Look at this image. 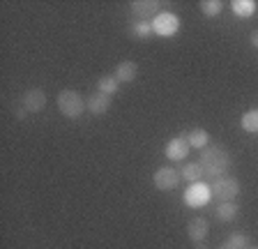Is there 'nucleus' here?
<instances>
[{
  "label": "nucleus",
  "instance_id": "f257e3e1",
  "mask_svg": "<svg viewBox=\"0 0 258 249\" xmlns=\"http://www.w3.org/2000/svg\"><path fill=\"white\" fill-rule=\"evenodd\" d=\"M199 164L203 166L205 175H217V178H221V175H226V171L231 168V157H228V152H226L224 148L210 146V148H203Z\"/></svg>",
  "mask_w": 258,
  "mask_h": 249
},
{
  "label": "nucleus",
  "instance_id": "f03ea898",
  "mask_svg": "<svg viewBox=\"0 0 258 249\" xmlns=\"http://www.w3.org/2000/svg\"><path fill=\"white\" fill-rule=\"evenodd\" d=\"M58 108L64 118H79L88 108V102L76 90H62L58 95Z\"/></svg>",
  "mask_w": 258,
  "mask_h": 249
},
{
  "label": "nucleus",
  "instance_id": "7ed1b4c3",
  "mask_svg": "<svg viewBox=\"0 0 258 249\" xmlns=\"http://www.w3.org/2000/svg\"><path fill=\"white\" fill-rule=\"evenodd\" d=\"M210 190H212V196H215V199H219L221 203H226V201L237 199V194H240V182H237L235 178H231V175H221V178H217L215 182L210 184Z\"/></svg>",
  "mask_w": 258,
  "mask_h": 249
},
{
  "label": "nucleus",
  "instance_id": "20e7f679",
  "mask_svg": "<svg viewBox=\"0 0 258 249\" xmlns=\"http://www.w3.org/2000/svg\"><path fill=\"white\" fill-rule=\"evenodd\" d=\"M180 30V19L173 12H161L159 17H155L152 21V33L161 35V37H171Z\"/></svg>",
  "mask_w": 258,
  "mask_h": 249
},
{
  "label": "nucleus",
  "instance_id": "39448f33",
  "mask_svg": "<svg viewBox=\"0 0 258 249\" xmlns=\"http://www.w3.org/2000/svg\"><path fill=\"white\" fill-rule=\"evenodd\" d=\"M182 180V173L177 171V168H171V166H164L159 168L155 175H152V182H155L157 190L161 192H168V190H175L177 184Z\"/></svg>",
  "mask_w": 258,
  "mask_h": 249
},
{
  "label": "nucleus",
  "instance_id": "423d86ee",
  "mask_svg": "<svg viewBox=\"0 0 258 249\" xmlns=\"http://www.w3.org/2000/svg\"><path fill=\"white\" fill-rule=\"evenodd\" d=\"M210 199H212V190L205 182H194L187 190V194H184V203L189 208H203Z\"/></svg>",
  "mask_w": 258,
  "mask_h": 249
},
{
  "label": "nucleus",
  "instance_id": "0eeeda50",
  "mask_svg": "<svg viewBox=\"0 0 258 249\" xmlns=\"http://www.w3.org/2000/svg\"><path fill=\"white\" fill-rule=\"evenodd\" d=\"M159 3L157 0H134L132 3V14H134L139 21H155V17H159Z\"/></svg>",
  "mask_w": 258,
  "mask_h": 249
},
{
  "label": "nucleus",
  "instance_id": "6e6552de",
  "mask_svg": "<svg viewBox=\"0 0 258 249\" xmlns=\"http://www.w3.org/2000/svg\"><path fill=\"white\" fill-rule=\"evenodd\" d=\"M21 102L28 113H39V111H44V106H46V92H44L42 88H30V90L23 95Z\"/></svg>",
  "mask_w": 258,
  "mask_h": 249
},
{
  "label": "nucleus",
  "instance_id": "1a4fd4ad",
  "mask_svg": "<svg viewBox=\"0 0 258 249\" xmlns=\"http://www.w3.org/2000/svg\"><path fill=\"white\" fill-rule=\"evenodd\" d=\"M189 155V143H187V136L180 134L175 136V139H171V141L166 143V157L173 159V162H180V159H184Z\"/></svg>",
  "mask_w": 258,
  "mask_h": 249
},
{
  "label": "nucleus",
  "instance_id": "9d476101",
  "mask_svg": "<svg viewBox=\"0 0 258 249\" xmlns=\"http://www.w3.org/2000/svg\"><path fill=\"white\" fill-rule=\"evenodd\" d=\"M208 231H210V224H208L205 217H194L191 222L187 224V235H189V240H191L194 244L203 242V240L208 238Z\"/></svg>",
  "mask_w": 258,
  "mask_h": 249
},
{
  "label": "nucleus",
  "instance_id": "9b49d317",
  "mask_svg": "<svg viewBox=\"0 0 258 249\" xmlns=\"http://www.w3.org/2000/svg\"><path fill=\"white\" fill-rule=\"evenodd\" d=\"M139 74V65H136L134 60H122L118 67H115V79L118 83H132Z\"/></svg>",
  "mask_w": 258,
  "mask_h": 249
},
{
  "label": "nucleus",
  "instance_id": "f8f14e48",
  "mask_svg": "<svg viewBox=\"0 0 258 249\" xmlns=\"http://www.w3.org/2000/svg\"><path fill=\"white\" fill-rule=\"evenodd\" d=\"M111 108V97L104 95V92H95L90 99H88V111L92 115H104Z\"/></svg>",
  "mask_w": 258,
  "mask_h": 249
},
{
  "label": "nucleus",
  "instance_id": "ddd939ff",
  "mask_svg": "<svg viewBox=\"0 0 258 249\" xmlns=\"http://www.w3.org/2000/svg\"><path fill=\"white\" fill-rule=\"evenodd\" d=\"M231 10L235 17L249 19V17H253V12H256V3H253V0H233Z\"/></svg>",
  "mask_w": 258,
  "mask_h": 249
},
{
  "label": "nucleus",
  "instance_id": "4468645a",
  "mask_svg": "<svg viewBox=\"0 0 258 249\" xmlns=\"http://www.w3.org/2000/svg\"><path fill=\"white\" fill-rule=\"evenodd\" d=\"M180 173H182V178L187 180V182L194 184V182H201V178L205 175V171H203V166H201L199 162H187Z\"/></svg>",
  "mask_w": 258,
  "mask_h": 249
},
{
  "label": "nucleus",
  "instance_id": "2eb2a0df",
  "mask_svg": "<svg viewBox=\"0 0 258 249\" xmlns=\"http://www.w3.org/2000/svg\"><path fill=\"white\" fill-rule=\"evenodd\" d=\"M237 203L235 201H226V203H219V208H217V219L219 222H233L237 217Z\"/></svg>",
  "mask_w": 258,
  "mask_h": 249
},
{
  "label": "nucleus",
  "instance_id": "dca6fc26",
  "mask_svg": "<svg viewBox=\"0 0 258 249\" xmlns=\"http://www.w3.org/2000/svg\"><path fill=\"white\" fill-rule=\"evenodd\" d=\"M208 141H210V134L205 130H191L187 134L189 148H199V150H203V148L208 146Z\"/></svg>",
  "mask_w": 258,
  "mask_h": 249
},
{
  "label": "nucleus",
  "instance_id": "f3484780",
  "mask_svg": "<svg viewBox=\"0 0 258 249\" xmlns=\"http://www.w3.org/2000/svg\"><path fill=\"white\" fill-rule=\"evenodd\" d=\"M97 92H104V95L113 97V95L118 92V79H115V76H102V79L97 81Z\"/></svg>",
  "mask_w": 258,
  "mask_h": 249
},
{
  "label": "nucleus",
  "instance_id": "a211bd4d",
  "mask_svg": "<svg viewBox=\"0 0 258 249\" xmlns=\"http://www.w3.org/2000/svg\"><path fill=\"white\" fill-rule=\"evenodd\" d=\"M242 130L249 132V134H256L258 132V108L247 111V113L242 115Z\"/></svg>",
  "mask_w": 258,
  "mask_h": 249
},
{
  "label": "nucleus",
  "instance_id": "6ab92c4d",
  "mask_svg": "<svg viewBox=\"0 0 258 249\" xmlns=\"http://www.w3.org/2000/svg\"><path fill=\"white\" fill-rule=\"evenodd\" d=\"M247 244H249V240H247V235H244V233H233L231 238L226 240L219 249H244Z\"/></svg>",
  "mask_w": 258,
  "mask_h": 249
},
{
  "label": "nucleus",
  "instance_id": "aec40b11",
  "mask_svg": "<svg viewBox=\"0 0 258 249\" xmlns=\"http://www.w3.org/2000/svg\"><path fill=\"white\" fill-rule=\"evenodd\" d=\"M221 7L224 5H221L219 0H203V3H201V10H203L205 17H217L221 12Z\"/></svg>",
  "mask_w": 258,
  "mask_h": 249
},
{
  "label": "nucleus",
  "instance_id": "412c9836",
  "mask_svg": "<svg viewBox=\"0 0 258 249\" xmlns=\"http://www.w3.org/2000/svg\"><path fill=\"white\" fill-rule=\"evenodd\" d=\"M132 33H134L139 39L150 37V33H152V23H150V21H139L134 28H132Z\"/></svg>",
  "mask_w": 258,
  "mask_h": 249
},
{
  "label": "nucleus",
  "instance_id": "4be33fe9",
  "mask_svg": "<svg viewBox=\"0 0 258 249\" xmlns=\"http://www.w3.org/2000/svg\"><path fill=\"white\" fill-rule=\"evenodd\" d=\"M251 44L258 49V30H253V33H251Z\"/></svg>",
  "mask_w": 258,
  "mask_h": 249
},
{
  "label": "nucleus",
  "instance_id": "5701e85b",
  "mask_svg": "<svg viewBox=\"0 0 258 249\" xmlns=\"http://www.w3.org/2000/svg\"><path fill=\"white\" fill-rule=\"evenodd\" d=\"M196 249H208V247H205L203 242H196Z\"/></svg>",
  "mask_w": 258,
  "mask_h": 249
},
{
  "label": "nucleus",
  "instance_id": "b1692460",
  "mask_svg": "<svg viewBox=\"0 0 258 249\" xmlns=\"http://www.w3.org/2000/svg\"><path fill=\"white\" fill-rule=\"evenodd\" d=\"M244 249H258V247H253V244H247V247H244Z\"/></svg>",
  "mask_w": 258,
  "mask_h": 249
}]
</instances>
